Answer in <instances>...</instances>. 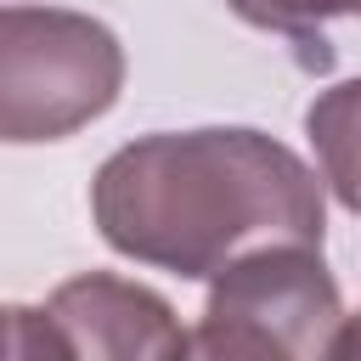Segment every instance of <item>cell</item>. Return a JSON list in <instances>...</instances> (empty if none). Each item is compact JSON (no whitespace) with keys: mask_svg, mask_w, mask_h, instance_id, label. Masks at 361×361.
<instances>
[{"mask_svg":"<svg viewBox=\"0 0 361 361\" xmlns=\"http://www.w3.org/2000/svg\"><path fill=\"white\" fill-rule=\"evenodd\" d=\"M90 214L113 254L186 282H214L265 248H316L327 203L316 169L265 130H158L118 147L90 180Z\"/></svg>","mask_w":361,"mask_h":361,"instance_id":"1","label":"cell"},{"mask_svg":"<svg viewBox=\"0 0 361 361\" xmlns=\"http://www.w3.org/2000/svg\"><path fill=\"white\" fill-rule=\"evenodd\" d=\"M333 361H361V310L344 316V327H338V338H333Z\"/></svg>","mask_w":361,"mask_h":361,"instance_id":"8","label":"cell"},{"mask_svg":"<svg viewBox=\"0 0 361 361\" xmlns=\"http://www.w3.org/2000/svg\"><path fill=\"white\" fill-rule=\"evenodd\" d=\"M344 299L316 248H265L214 276L169 361H333Z\"/></svg>","mask_w":361,"mask_h":361,"instance_id":"3","label":"cell"},{"mask_svg":"<svg viewBox=\"0 0 361 361\" xmlns=\"http://www.w3.org/2000/svg\"><path fill=\"white\" fill-rule=\"evenodd\" d=\"M124 90L118 34L68 6H0V141H62Z\"/></svg>","mask_w":361,"mask_h":361,"instance_id":"2","label":"cell"},{"mask_svg":"<svg viewBox=\"0 0 361 361\" xmlns=\"http://www.w3.org/2000/svg\"><path fill=\"white\" fill-rule=\"evenodd\" d=\"M0 361H73L45 305H0Z\"/></svg>","mask_w":361,"mask_h":361,"instance_id":"7","label":"cell"},{"mask_svg":"<svg viewBox=\"0 0 361 361\" xmlns=\"http://www.w3.org/2000/svg\"><path fill=\"white\" fill-rule=\"evenodd\" d=\"M305 135L316 147L322 186L350 214H361V79H344V85L322 90L305 107Z\"/></svg>","mask_w":361,"mask_h":361,"instance_id":"5","label":"cell"},{"mask_svg":"<svg viewBox=\"0 0 361 361\" xmlns=\"http://www.w3.org/2000/svg\"><path fill=\"white\" fill-rule=\"evenodd\" d=\"M45 310L62 327L73 361H169L180 344V322L169 299L113 271H85L56 282Z\"/></svg>","mask_w":361,"mask_h":361,"instance_id":"4","label":"cell"},{"mask_svg":"<svg viewBox=\"0 0 361 361\" xmlns=\"http://www.w3.org/2000/svg\"><path fill=\"white\" fill-rule=\"evenodd\" d=\"M243 23L282 34L305 68H333V23L338 17H361V0H226Z\"/></svg>","mask_w":361,"mask_h":361,"instance_id":"6","label":"cell"}]
</instances>
